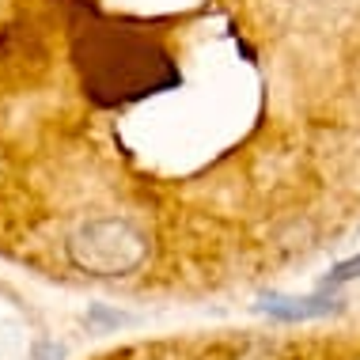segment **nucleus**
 I'll return each mask as SVG.
<instances>
[{"label": "nucleus", "mask_w": 360, "mask_h": 360, "mask_svg": "<svg viewBox=\"0 0 360 360\" xmlns=\"http://www.w3.org/2000/svg\"><path fill=\"white\" fill-rule=\"evenodd\" d=\"M65 255L76 269L95 277H129L148 262V236L129 220L118 217H103V220H87L84 228H76Z\"/></svg>", "instance_id": "nucleus-1"}, {"label": "nucleus", "mask_w": 360, "mask_h": 360, "mask_svg": "<svg viewBox=\"0 0 360 360\" xmlns=\"http://www.w3.org/2000/svg\"><path fill=\"white\" fill-rule=\"evenodd\" d=\"M198 360H338V356L323 353L319 345H292V342H281V338H239L231 345H212Z\"/></svg>", "instance_id": "nucleus-2"}, {"label": "nucleus", "mask_w": 360, "mask_h": 360, "mask_svg": "<svg viewBox=\"0 0 360 360\" xmlns=\"http://www.w3.org/2000/svg\"><path fill=\"white\" fill-rule=\"evenodd\" d=\"M345 300H326V296H311V300H285V296H269L262 311H269L274 319H285V323H304V319H323L342 311Z\"/></svg>", "instance_id": "nucleus-3"}, {"label": "nucleus", "mask_w": 360, "mask_h": 360, "mask_svg": "<svg viewBox=\"0 0 360 360\" xmlns=\"http://www.w3.org/2000/svg\"><path fill=\"white\" fill-rule=\"evenodd\" d=\"M87 323H103V326H125L133 323V315H125V311H110L106 304H95L87 311Z\"/></svg>", "instance_id": "nucleus-4"}, {"label": "nucleus", "mask_w": 360, "mask_h": 360, "mask_svg": "<svg viewBox=\"0 0 360 360\" xmlns=\"http://www.w3.org/2000/svg\"><path fill=\"white\" fill-rule=\"evenodd\" d=\"M356 277H360V255L349 258V262H338V266L330 269V277H326V288H338V285H345V281H356Z\"/></svg>", "instance_id": "nucleus-5"}]
</instances>
